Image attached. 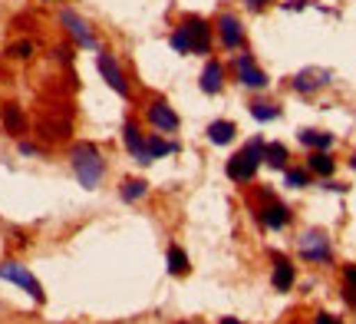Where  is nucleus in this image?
<instances>
[{
    "label": "nucleus",
    "mask_w": 356,
    "mask_h": 324,
    "mask_svg": "<svg viewBox=\"0 0 356 324\" xmlns=\"http://www.w3.org/2000/svg\"><path fill=\"white\" fill-rule=\"evenodd\" d=\"M221 324H241L238 318H221Z\"/></svg>",
    "instance_id": "nucleus-36"
},
{
    "label": "nucleus",
    "mask_w": 356,
    "mask_h": 324,
    "mask_svg": "<svg viewBox=\"0 0 356 324\" xmlns=\"http://www.w3.org/2000/svg\"><path fill=\"white\" fill-rule=\"evenodd\" d=\"M178 149H181V146L172 143V139H162L159 132H145V159H149V162H155V159H162V156H172Z\"/></svg>",
    "instance_id": "nucleus-15"
},
{
    "label": "nucleus",
    "mask_w": 356,
    "mask_h": 324,
    "mask_svg": "<svg viewBox=\"0 0 356 324\" xmlns=\"http://www.w3.org/2000/svg\"><path fill=\"white\" fill-rule=\"evenodd\" d=\"M330 79H333L330 70H323V66H307V70H300V73L291 79V86H293V93H304V96H310V93L330 86Z\"/></svg>",
    "instance_id": "nucleus-9"
},
{
    "label": "nucleus",
    "mask_w": 356,
    "mask_h": 324,
    "mask_svg": "<svg viewBox=\"0 0 356 324\" xmlns=\"http://www.w3.org/2000/svg\"><path fill=\"white\" fill-rule=\"evenodd\" d=\"M20 153H24V156H37L40 149H37L33 143H20Z\"/></svg>",
    "instance_id": "nucleus-33"
},
{
    "label": "nucleus",
    "mask_w": 356,
    "mask_h": 324,
    "mask_svg": "<svg viewBox=\"0 0 356 324\" xmlns=\"http://www.w3.org/2000/svg\"><path fill=\"white\" fill-rule=\"evenodd\" d=\"M314 324H343L340 318H333V314H327V311H320L317 318H314Z\"/></svg>",
    "instance_id": "nucleus-29"
},
{
    "label": "nucleus",
    "mask_w": 356,
    "mask_h": 324,
    "mask_svg": "<svg viewBox=\"0 0 356 324\" xmlns=\"http://www.w3.org/2000/svg\"><path fill=\"white\" fill-rule=\"evenodd\" d=\"M310 7V0H291V3H284V10H304Z\"/></svg>",
    "instance_id": "nucleus-30"
},
{
    "label": "nucleus",
    "mask_w": 356,
    "mask_h": 324,
    "mask_svg": "<svg viewBox=\"0 0 356 324\" xmlns=\"http://www.w3.org/2000/svg\"><path fill=\"white\" fill-rule=\"evenodd\" d=\"M267 3H270V0H244V7H248V10H264Z\"/></svg>",
    "instance_id": "nucleus-31"
},
{
    "label": "nucleus",
    "mask_w": 356,
    "mask_h": 324,
    "mask_svg": "<svg viewBox=\"0 0 356 324\" xmlns=\"http://www.w3.org/2000/svg\"><path fill=\"white\" fill-rule=\"evenodd\" d=\"M234 136H238V126H234L231 119H215V123H208V143L211 146H228Z\"/></svg>",
    "instance_id": "nucleus-17"
},
{
    "label": "nucleus",
    "mask_w": 356,
    "mask_h": 324,
    "mask_svg": "<svg viewBox=\"0 0 356 324\" xmlns=\"http://www.w3.org/2000/svg\"><path fill=\"white\" fill-rule=\"evenodd\" d=\"M188 255H185V252H181V248L178 245H172L168 248V272L172 275H188Z\"/></svg>",
    "instance_id": "nucleus-23"
},
{
    "label": "nucleus",
    "mask_w": 356,
    "mask_h": 324,
    "mask_svg": "<svg viewBox=\"0 0 356 324\" xmlns=\"http://www.w3.org/2000/svg\"><path fill=\"white\" fill-rule=\"evenodd\" d=\"M254 212H257V219L264 222L270 232H280V229H287V225H291V219H293V212L284 206V202H277V199H267L264 206L254 208Z\"/></svg>",
    "instance_id": "nucleus-12"
},
{
    "label": "nucleus",
    "mask_w": 356,
    "mask_h": 324,
    "mask_svg": "<svg viewBox=\"0 0 356 324\" xmlns=\"http://www.w3.org/2000/svg\"><path fill=\"white\" fill-rule=\"evenodd\" d=\"M343 295H346V301H350V304H353V308H356V291H353V288L346 285V291H343Z\"/></svg>",
    "instance_id": "nucleus-35"
},
{
    "label": "nucleus",
    "mask_w": 356,
    "mask_h": 324,
    "mask_svg": "<svg viewBox=\"0 0 356 324\" xmlns=\"http://www.w3.org/2000/svg\"><path fill=\"white\" fill-rule=\"evenodd\" d=\"M181 30L188 33L191 40V53H211V33H215V26L208 24L204 17H198V13H188V17H181Z\"/></svg>",
    "instance_id": "nucleus-6"
},
{
    "label": "nucleus",
    "mask_w": 356,
    "mask_h": 324,
    "mask_svg": "<svg viewBox=\"0 0 356 324\" xmlns=\"http://www.w3.org/2000/svg\"><path fill=\"white\" fill-rule=\"evenodd\" d=\"M96 66H99L102 79L109 83V90L119 93V96L126 100V96H129V79H126V73L119 70V63H115L113 53H99V56H96Z\"/></svg>",
    "instance_id": "nucleus-10"
},
{
    "label": "nucleus",
    "mask_w": 356,
    "mask_h": 324,
    "mask_svg": "<svg viewBox=\"0 0 356 324\" xmlns=\"http://www.w3.org/2000/svg\"><path fill=\"white\" fill-rule=\"evenodd\" d=\"M307 169H310V172H317V176H323V179H330L333 169H337V162L330 159V153H327V149H314V153H310V159H307Z\"/></svg>",
    "instance_id": "nucleus-20"
},
{
    "label": "nucleus",
    "mask_w": 356,
    "mask_h": 324,
    "mask_svg": "<svg viewBox=\"0 0 356 324\" xmlns=\"http://www.w3.org/2000/svg\"><path fill=\"white\" fill-rule=\"evenodd\" d=\"M350 169H353V172H356V153H353V156H350Z\"/></svg>",
    "instance_id": "nucleus-37"
},
{
    "label": "nucleus",
    "mask_w": 356,
    "mask_h": 324,
    "mask_svg": "<svg viewBox=\"0 0 356 324\" xmlns=\"http://www.w3.org/2000/svg\"><path fill=\"white\" fill-rule=\"evenodd\" d=\"M122 143H126V149L136 156L139 166H149V159H145V132L139 130L136 119H126V123H122Z\"/></svg>",
    "instance_id": "nucleus-13"
},
{
    "label": "nucleus",
    "mask_w": 356,
    "mask_h": 324,
    "mask_svg": "<svg viewBox=\"0 0 356 324\" xmlns=\"http://www.w3.org/2000/svg\"><path fill=\"white\" fill-rule=\"evenodd\" d=\"M234 70H238L241 86H248V90H267V83H270V77L254 63V53H241L234 60Z\"/></svg>",
    "instance_id": "nucleus-8"
},
{
    "label": "nucleus",
    "mask_w": 356,
    "mask_h": 324,
    "mask_svg": "<svg viewBox=\"0 0 356 324\" xmlns=\"http://www.w3.org/2000/svg\"><path fill=\"white\" fill-rule=\"evenodd\" d=\"M60 24H63V30L73 37L76 47H83V50H99V40H96V33H92V26H89L76 10L63 7V10H60Z\"/></svg>",
    "instance_id": "nucleus-4"
},
{
    "label": "nucleus",
    "mask_w": 356,
    "mask_h": 324,
    "mask_svg": "<svg viewBox=\"0 0 356 324\" xmlns=\"http://www.w3.org/2000/svg\"><path fill=\"white\" fill-rule=\"evenodd\" d=\"M119 195H122V202H139L149 195V182L145 179H126L119 185Z\"/></svg>",
    "instance_id": "nucleus-22"
},
{
    "label": "nucleus",
    "mask_w": 356,
    "mask_h": 324,
    "mask_svg": "<svg viewBox=\"0 0 356 324\" xmlns=\"http://www.w3.org/2000/svg\"><path fill=\"white\" fill-rule=\"evenodd\" d=\"M0 278L3 281H13V285H20L30 295V298L37 301V304H43L47 301V295H43V285H40L33 275L26 272L24 265H17V261H0Z\"/></svg>",
    "instance_id": "nucleus-5"
},
{
    "label": "nucleus",
    "mask_w": 356,
    "mask_h": 324,
    "mask_svg": "<svg viewBox=\"0 0 356 324\" xmlns=\"http://www.w3.org/2000/svg\"><path fill=\"white\" fill-rule=\"evenodd\" d=\"M287 159H291V153H287V146L284 143H264V166L287 169Z\"/></svg>",
    "instance_id": "nucleus-21"
},
{
    "label": "nucleus",
    "mask_w": 356,
    "mask_h": 324,
    "mask_svg": "<svg viewBox=\"0 0 356 324\" xmlns=\"http://www.w3.org/2000/svg\"><path fill=\"white\" fill-rule=\"evenodd\" d=\"M70 166L76 172V179L83 189H96L106 176V159L99 156V149L92 143H76L70 149Z\"/></svg>",
    "instance_id": "nucleus-1"
},
{
    "label": "nucleus",
    "mask_w": 356,
    "mask_h": 324,
    "mask_svg": "<svg viewBox=\"0 0 356 324\" xmlns=\"http://www.w3.org/2000/svg\"><path fill=\"white\" fill-rule=\"evenodd\" d=\"M284 185H287V189H304V185H310V169H287Z\"/></svg>",
    "instance_id": "nucleus-25"
},
{
    "label": "nucleus",
    "mask_w": 356,
    "mask_h": 324,
    "mask_svg": "<svg viewBox=\"0 0 356 324\" xmlns=\"http://www.w3.org/2000/svg\"><path fill=\"white\" fill-rule=\"evenodd\" d=\"M168 47H172L175 53H181V56H188V53H191V40H188V33H185V30L178 26L175 33L168 37Z\"/></svg>",
    "instance_id": "nucleus-26"
},
{
    "label": "nucleus",
    "mask_w": 356,
    "mask_h": 324,
    "mask_svg": "<svg viewBox=\"0 0 356 324\" xmlns=\"http://www.w3.org/2000/svg\"><path fill=\"white\" fill-rule=\"evenodd\" d=\"M215 33H218V43L225 50H241L244 47V26L234 13H221L215 20Z\"/></svg>",
    "instance_id": "nucleus-7"
},
{
    "label": "nucleus",
    "mask_w": 356,
    "mask_h": 324,
    "mask_svg": "<svg viewBox=\"0 0 356 324\" xmlns=\"http://www.w3.org/2000/svg\"><path fill=\"white\" fill-rule=\"evenodd\" d=\"M30 53H33V43H30V40H20V43L13 47V56H20V60H26Z\"/></svg>",
    "instance_id": "nucleus-27"
},
{
    "label": "nucleus",
    "mask_w": 356,
    "mask_h": 324,
    "mask_svg": "<svg viewBox=\"0 0 356 324\" xmlns=\"http://www.w3.org/2000/svg\"><path fill=\"white\" fill-rule=\"evenodd\" d=\"M261 166H264V139L254 136L251 143H244L241 149L228 159L225 172H228V179H234V182H251Z\"/></svg>",
    "instance_id": "nucleus-2"
},
{
    "label": "nucleus",
    "mask_w": 356,
    "mask_h": 324,
    "mask_svg": "<svg viewBox=\"0 0 356 324\" xmlns=\"http://www.w3.org/2000/svg\"><path fill=\"white\" fill-rule=\"evenodd\" d=\"M297 252L304 261H330L333 259V245H330V235L320 232V229H310L297 238Z\"/></svg>",
    "instance_id": "nucleus-3"
},
{
    "label": "nucleus",
    "mask_w": 356,
    "mask_h": 324,
    "mask_svg": "<svg viewBox=\"0 0 356 324\" xmlns=\"http://www.w3.org/2000/svg\"><path fill=\"white\" fill-rule=\"evenodd\" d=\"M53 53H56V60H63V63L66 60H73V50H70V47H56Z\"/></svg>",
    "instance_id": "nucleus-32"
},
{
    "label": "nucleus",
    "mask_w": 356,
    "mask_h": 324,
    "mask_svg": "<svg viewBox=\"0 0 356 324\" xmlns=\"http://www.w3.org/2000/svg\"><path fill=\"white\" fill-rule=\"evenodd\" d=\"M3 126H7V132H13V136L24 132V113H20L17 106H7V109H3Z\"/></svg>",
    "instance_id": "nucleus-24"
},
{
    "label": "nucleus",
    "mask_w": 356,
    "mask_h": 324,
    "mask_svg": "<svg viewBox=\"0 0 356 324\" xmlns=\"http://www.w3.org/2000/svg\"><path fill=\"white\" fill-rule=\"evenodd\" d=\"M297 139H300V146L304 149H330L333 146V132H323V130H300L297 132Z\"/></svg>",
    "instance_id": "nucleus-18"
},
{
    "label": "nucleus",
    "mask_w": 356,
    "mask_h": 324,
    "mask_svg": "<svg viewBox=\"0 0 356 324\" xmlns=\"http://www.w3.org/2000/svg\"><path fill=\"white\" fill-rule=\"evenodd\" d=\"M293 281H297V275H293V265L284 255H274V275H270V285L277 288V291H291Z\"/></svg>",
    "instance_id": "nucleus-16"
},
{
    "label": "nucleus",
    "mask_w": 356,
    "mask_h": 324,
    "mask_svg": "<svg viewBox=\"0 0 356 324\" xmlns=\"http://www.w3.org/2000/svg\"><path fill=\"white\" fill-rule=\"evenodd\" d=\"M323 189H330V192H346V185H340V182H323Z\"/></svg>",
    "instance_id": "nucleus-34"
},
{
    "label": "nucleus",
    "mask_w": 356,
    "mask_h": 324,
    "mask_svg": "<svg viewBox=\"0 0 356 324\" xmlns=\"http://www.w3.org/2000/svg\"><path fill=\"white\" fill-rule=\"evenodd\" d=\"M343 278H346V285L356 291V265H346V268H343Z\"/></svg>",
    "instance_id": "nucleus-28"
},
{
    "label": "nucleus",
    "mask_w": 356,
    "mask_h": 324,
    "mask_svg": "<svg viewBox=\"0 0 356 324\" xmlns=\"http://www.w3.org/2000/svg\"><path fill=\"white\" fill-rule=\"evenodd\" d=\"M198 86H202V93H208V96H218L221 86H225V66L218 63V60H208L202 70V77H198Z\"/></svg>",
    "instance_id": "nucleus-14"
},
{
    "label": "nucleus",
    "mask_w": 356,
    "mask_h": 324,
    "mask_svg": "<svg viewBox=\"0 0 356 324\" xmlns=\"http://www.w3.org/2000/svg\"><path fill=\"white\" fill-rule=\"evenodd\" d=\"M248 113H251L254 123H274V119H280V106L270 103V100H251Z\"/></svg>",
    "instance_id": "nucleus-19"
},
{
    "label": "nucleus",
    "mask_w": 356,
    "mask_h": 324,
    "mask_svg": "<svg viewBox=\"0 0 356 324\" xmlns=\"http://www.w3.org/2000/svg\"><path fill=\"white\" fill-rule=\"evenodd\" d=\"M145 119L152 123L155 130H162V132H175L178 126H181L175 106H168L165 100H152V103L145 106Z\"/></svg>",
    "instance_id": "nucleus-11"
}]
</instances>
